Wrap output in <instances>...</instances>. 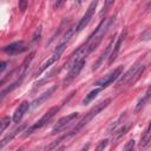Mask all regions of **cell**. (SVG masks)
Here are the masks:
<instances>
[{"instance_id":"9a60e30c","label":"cell","mask_w":151,"mask_h":151,"mask_svg":"<svg viewBox=\"0 0 151 151\" xmlns=\"http://www.w3.org/2000/svg\"><path fill=\"white\" fill-rule=\"evenodd\" d=\"M60 55H61L60 53H58V52H55V51H54V52H53V54H52V55H51L46 61H44V63L40 65V67L37 70V72L34 73V76H35V77H39L40 74H42L47 68H50V67H51V66H52V65H53V64H54V63L60 58Z\"/></svg>"},{"instance_id":"8fae6325","label":"cell","mask_w":151,"mask_h":151,"mask_svg":"<svg viewBox=\"0 0 151 151\" xmlns=\"http://www.w3.org/2000/svg\"><path fill=\"white\" fill-rule=\"evenodd\" d=\"M25 76H26V73H20V77L17 79V80H14L13 83H11L9 85H7L1 92H0V105H1V103L4 101V99L11 93V92H13L17 87H19L20 85H21V83H22V80L25 79Z\"/></svg>"},{"instance_id":"d6a6232c","label":"cell","mask_w":151,"mask_h":151,"mask_svg":"<svg viewBox=\"0 0 151 151\" xmlns=\"http://www.w3.org/2000/svg\"><path fill=\"white\" fill-rule=\"evenodd\" d=\"M15 151H21V149H19V150H15Z\"/></svg>"},{"instance_id":"f1b7e54d","label":"cell","mask_w":151,"mask_h":151,"mask_svg":"<svg viewBox=\"0 0 151 151\" xmlns=\"http://www.w3.org/2000/svg\"><path fill=\"white\" fill-rule=\"evenodd\" d=\"M6 67H7V63H6V61H4V60H0V72L5 71V70H6Z\"/></svg>"},{"instance_id":"44dd1931","label":"cell","mask_w":151,"mask_h":151,"mask_svg":"<svg viewBox=\"0 0 151 151\" xmlns=\"http://www.w3.org/2000/svg\"><path fill=\"white\" fill-rule=\"evenodd\" d=\"M11 122H12V118L8 117V116H6L2 119H0V134H2V132L9 126Z\"/></svg>"},{"instance_id":"4fadbf2b","label":"cell","mask_w":151,"mask_h":151,"mask_svg":"<svg viewBox=\"0 0 151 151\" xmlns=\"http://www.w3.org/2000/svg\"><path fill=\"white\" fill-rule=\"evenodd\" d=\"M29 109H31V103L24 100V101L18 106V109L14 111V113H13V118H12L13 123H19V122L22 119V117L28 112Z\"/></svg>"},{"instance_id":"7a4b0ae2","label":"cell","mask_w":151,"mask_h":151,"mask_svg":"<svg viewBox=\"0 0 151 151\" xmlns=\"http://www.w3.org/2000/svg\"><path fill=\"white\" fill-rule=\"evenodd\" d=\"M110 103H111V99L110 98H106V99H104L103 101H100V103H98L94 107H92L86 114H85V117H83L78 123H77V125L72 129V130H70L68 132H66L65 134H63L61 137H59L58 139H55L53 143H51L48 146H47V149L46 150H48V151H51V150H53V149H55L61 142H64V140H67L68 138H71V137H73V136H76V134H78L96 116H98L103 110H105L109 105H110Z\"/></svg>"},{"instance_id":"2e32d148","label":"cell","mask_w":151,"mask_h":151,"mask_svg":"<svg viewBox=\"0 0 151 151\" xmlns=\"http://www.w3.org/2000/svg\"><path fill=\"white\" fill-rule=\"evenodd\" d=\"M25 126H26L25 124H21L19 127H17V129H15V130H13L12 132H9L7 136H5L2 139H0V150H1V149H4V147L7 145V144H9V143L13 140V138H14V137H15L18 133L22 132V130L25 129Z\"/></svg>"},{"instance_id":"cb8c5ba5","label":"cell","mask_w":151,"mask_h":151,"mask_svg":"<svg viewBox=\"0 0 151 151\" xmlns=\"http://www.w3.org/2000/svg\"><path fill=\"white\" fill-rule=\"evenodd\" d=\"M133 149H134V140H133V139H130V140L125 144L123 151H133Z\"/></svg>"},{"instance_id":"d4e9b609","label":"cell","mask_w":151,"mask_h":151,"mask_svg":"<svg viewBox=\"0 0 151 151\" xmlns=\"http://www.w3.org/2000/svg\"><path fill=\"white\" fill-rule=\"evenodd\" d=\"M40 35H41V26H39L38 29L35 31V33H34V35H33V38H32V42H37V41H39Z\"/></svg>"},{"instance_id":"5bb4252c","label":"cell","mask_w":151,"mask_h":151,"mask_svg":"<svg viewBox=\"0 0 151 151\" xmlns=\"http://www.w3.org/2000/svg\"><path fill=\"white\" fill-rule=\"evenodd\" d=\"M114 40H116V38H114V37H113V38H111V40H110L109 45L106 46L105 51L100 54V57H99V58L97 59V61L94 63V65H93V67H92V71H97V70L99 68V66L104 63V60H105V59H107V58L110 57L111 51H112V47H113V44H114Z\"/></svg>"},{"instance_id":"7c38bea8","label":"cell","mask_w":151,"mask_h":151,"mask_svg":"<svg viewBox=\"0 0 151 151\" xmlns=\"http://www.w3.org/2000/svg\"><path fill=\"white\" fill-rule=\"evenodd\" d=\"M57 90V85H53V86H51L50 88H47L44 93H41L38 98H35L32 103H31V107L32 109H35V107H38V106H40L42 103H45L47 99H50L51 98V96L53 94V92Z\"/></svg>"},{"instance_id":"9c48e42d","label":"cell","mask_w":151,"mask_h":151,"mask_svg":"<svg viewBox=\"0 0 151 151\" xmlns=\"http://www.w3.org/2000/svg\"><path fill=\"white\" fill-rule=\"evenodd\" d=\"M78 117H79V113H78V112H72V113H70V114H67V116L61 117V118L55 123V125L53 126V129H52V131H51V134L60 133L67 125H70V124H71L73 120H76Z\"/></svg>"},{"instance_id":"1f68e13d","label":"cell","mask_w":151,"mask_h":151,"mask_svg":"<svg viewBox=\"0 0 151 151\" xmlns=\"http://www.w3.org/2000/svg\"><path fill=\"white\" fill-rule=\"evenodd\" d=\"M58 151H63V147H61V149H60V150H58Z\"/></svg>"},{"instance_id":"83f0119b","label":"cell","mask_w":151,"mask_h":151,"mask_svg":"<svg viewBox=\"0 0 151 151\" xmlns=\"http://www.w3.org/2000/svg\"><path fill=\"white\" fill-rule=\"evenodd\" d=\"M111 5H113V1H112V0H111V1H105V2H104V6H103V9L100 11V15H103V13H105V12L107 11V7L111 6Z\"/></svg>"},{"instance_id":"4316f807","label":"cell","mask_w":151,"mask_h":151,"mask_svg":"<svg viewBox=\"0 0 151 151\" xmlns=\"http://www.w3.org/2000/svg\"><path fill=\"white\" fill-rule=\"evenodd\" d=\"M150 38H151V31H150V29H146V31L143 32L142 35H140V39H142V40H150Z\"/></svg>"},{"instance_id":"30bf717a","label":"cell","mask_w":151,"mask_h":151,"mask_svg":"<svg viewBox=\"0 0 151 151\" xmlns=\"http://www.w3.org/2000/svg\"><path fill=\"white\" fill-rule=\"evenodd\" d=\"M29 47L25 44V41L20 40V41H15V42H12L7 46L4 47V52L7 53L8 55H17V54H21L24 52H26Z\"/></svg>"},{"instance_id":"7402d4cb","label":"cell","mask_w":151,"mask_h":151,"mask_svg":"<svg viewBox=\"0 0 151 151\" xmlns=\"http://www.w3.org/2000/svg\"><path fill=\"white\" fill-rule=\"evenodd\" d=\"M107 145H109V139H101V140L98 143V145H97V147L94 149V151H104V150L107 147Z\"/></svg>"},{"instance_id":"4dcf8cb0","label":"cell","mask_w":151,"mask_h":151,"mask_svg":"<svg viewBox=\"0 0 151 151\" xmlns=\"http://www.w3.org/2000/svg\"><path fill=\"white\" fill-rule=\"evenodd\" d=\"M60 5H63V1H59V2H55V4H54V7H55V8H58V7L60 6Z\"/></svg>"},{"instance_id":"ba28073f","label":"cell","mask_w":151,"mask_h":151,"mask_svg":"<svg viewBox=\"0 0 151 151\" xmlns=\"http://www.w3.org/2000/svg\"><path fill=\"white\" fill-rule=\"evenodd\" d=\"M126 35H127V29L124 28V29L120 32V34L116 38L114 44H113V47H112V51H111V54H110V57L107 58V64H109V65H111V64L117 59V57H118V54H119V52H120L122 45H123V42H124V40H125V38H126Z\"/></svg>"},{"instance_id":"5b68a950","label":"cell","mask_w":151,"mask_h":151,"mask_svg":"<svg viewBox=\"0 0 151 151\" xmlns=\"http://www.w3.org/2000/svg\"><path fill=\"white\" fill-rule=\"evenodd\" d=\"M97 5H98V1H92V2L88 5V7H87L85 14L81 17V19H80V20L78 21V24L74 26V33H76V34L79 33V32H81V31L88 25V22L91 21L92 17H93V14H94V11H96Z\"/></svg>"},{"instance_id":"603a6c76","label":"cell","mask_w":151,"mask_h":151,"mask_svg":"<svg viewBox=\"0 0 151 151\" xmlns=\"http://www.w3.org/2000/svg\"><path fill=\"white\" fill-rule=\"evenodd\" d=\"M127 129H129V126L127 125H124V126H120V129H119V131H118V133H116V139H119V138H122L125 133H126V131H127Z\"/></svg>"},{"instance_id":"ffe728a7","label":"cell","mask_w":151,"mask_h":151,"mask_svg":"<svg viewBox=\"0 0 151 151\" xmlns=\"http://www.w3.org/2000/svg\"><path fill=\"white\" fill-rule=\"evenodd\" d=\"M124 118H125V114H122L114 123H112L111 124V126L109 127V130H107V132L109 133H114L116 132V130L118 129V126H120L122 125V123H123V120H124Z\"/></svg>"},{"instance_id":"f546056e","label":"cell","mask_w":151,"mask_h":151,"mask_svg":"<svg viewBox=\"0 0 151 151\" xmlns=\"http://www.w3.org/2000/svg\"><path fill=\"white\" fill-rule=\"evenodd\" d=\"M88 149H90V144L87 143V144H86V145H84L79 151H88Z\"/></svg>"},{"instance_id":"3957f363","label":"cell","mask_w":151,"mask_h":151,"mask_svg":"<svg viewBox=\"0 0 151 151\" xmlns=\"http://www.w3.org/2000/svg\"><path fill=\"white\" fill-rule=\"evenodd\" d=\"M59 106H53V107H51L46 113H44V116L40 118V119H38L35 123H33L29 127H27L25 131H22L24 133L21 134V137L22 138H26V137H28V136H31L32 133H34L37 130H40L41 127H44L45 125H47L50 122H51V119L58 113V111H59Z\"/></svg>"},{"instance_id":"ac0fdd59","label":"cell","mask_w":151,"mask_h":151,"mask_svg":"<svg viewBox=\"0 0 151 151\" xmlns=\"http://www.w3.org/2000/svg\"><path fill=\"white\" fill-rule=\"evenodd\" d=\"M150 133H151L150 132V124H147L145 131L143 132V134L140 137V142H139V146L142 149H145V147L149 146V144H150Z\"/></svg>"},{"instance_id":"277c9868","label":"cell","mask_w":151,"mask_h":151,"mask_svg":"<svg viewBox=\"0 0 151 151\" xmlns=\"http://www.w3.org/2000/svg\"><path fill=\"white\" fill-rule=\"evenodd\" d=\"M144 68H145V66H144L142 63H137V64H134L129 71H126L124 74H122V76L118 78L117 87H122L123 85L131 83L134 78H137V77L140 74V72L144 71Z\"/></svg>"},{"instance_id":"484cf974","label":"cell","mask_w":151,"mask_h":151,"mask_svg":"<svg viewBox=\"0 0 151 151\" xmlns=\"http://www.w3.org/2000/svg\"><path fill=\"white\" fill-rule=\"evenodd\" d=\"M19 9H20V12L21 13H24L26 9H27V6H28V2L26 1V0H21V1H19Z\"/></svg>"},{"instance_id":"52a82bcc","label":"cell","mask_w":151,"mask_h":151,"mask_svg":"<svg viewBox=\"0 0 151 151\" xmlns=\"http://www.w3.org/2000/svg\"><path fill=\"white\" fill-rule=\"evenodd\" d=\"M85 64H86V60L84 59V60L78 61L77 64H74L73 66H71V67L68 68V72H67L66 77H65L64 80H63V86H64V87H67V86L79 76V73H80V71L83 70V67L85 66Z\"/></svg>"},{"instance_id":"d6986e66","label":"cell","mask_w":151,"mask_h":151,"mask_svg":"<svg viewBox=\"0 0 151 151\" xmlns=\"http://www.w3.org/2000/svg\"><path fill=\"white\" fill-rule=\"evenodd\" d=\"M100 91H101V88L100 87H96V88H93L92 91H90L86 96H85V98L83 99V105H87V104H90L99 93H100Z\"/></svg>"},{"instance_id":"e0dca14e","label":"cell","mask_w":151,"mask_h":151,"mask_svg":"<svg viewBox=\"0 0 151 151\" xmlns=\"http://www.w3.org/2000/svg\"><path fill=\"white\" fill-rule=\"evenodd\" d=\"M149 99H150V88H147V91H146V93L138 100V103L136 104V107H134V112L137 113V112H139V111H142L143 109H144V106L149 103Z\"/></svg>"},{"instance_id":"8992f818","label":"cell","mask_w":151,"mask_h":151,"mask_svg":"<svg viewBox=\"0 0 151 151\" xmlns=\"http://www.w3.org/2000/svg\"><path fill=\"white\" fill-rule=\"evenodd\" d=\"M123 68H124V66H118L117 68H114V70H113L111 73H109L107 76H105V77L98 79V80L94 83V85H97V86L100 87L101 90L105 88V87H107L109 85H111L113 81H116V80L122 76Z\"/></svg>"},{"instance_id":"6da1fadb","label":"cell","mask_w":151,"mask_h":151,"mask_svg":"<svg viewBox=\"0 0 151 151\" xmlns=\"http://www.w3.org/2000/svg\"><path fill=\"white\" fill-rule=\"evenodd\" d=\"M116 17H110L106 19H103L99 25L96 27V29L88 35V38L86 39V41H84L68 58V60L64 64L65 68H70L71 66H73L74 64H77L80 60L86 59V57H88L101 42V40L104 39V37L106 35V33L109 32V29L112 27V25L114 24Z\"/></svg>"}]
</instances>
